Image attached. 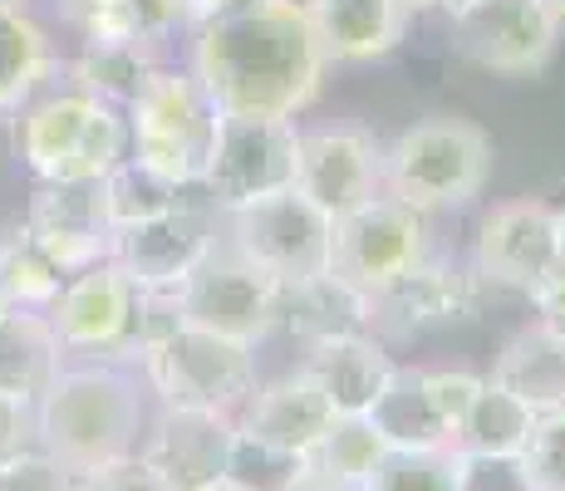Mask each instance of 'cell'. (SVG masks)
I'll return each mask as SVG.
<instances>
[{"label":"cell","instance_id":"6da1fadb","mask_svg":"<svg viewBox=\"0 0 565 491\" xmlns=\"http://www.w3.org/2000/svg\"><path fill=\"white\" fill-rule=\"evenodd\" d=\"M188 70L226 118H300L330 60L300 0H242L192 25Z\"/></svg>","mask_w":565,"mask_h":491},{"label":"cell","instance_id":"7a4b0ae2","mask_svg":"<svg viewBox=\"0 0 565 491\" xmlns=\"http://www.w3.org/2000/svg\"><path fill=\"white\" fill-rule=\"evenodd\" d=\"M143 423L148 403L134 369L108 359H64L35 403V447L70 477H84L114 457L138 452Z\"/></svg>","mask_w":565,"mask_h":491},{"label":"cell","instance_id":"3957f363","mask_svg":"<svg viewBox=\"0 0 565 491\" xmlns=\"http://www.w3.org/2000/svg\"><path fill=\"white\" fill-rule=\"evenodd\" d=\"M15 162L35 182H104L128 158L124 108L84 94L64 74L10 114Z\"/></svg>","mask_w":565,"mask_h":491},{"label":"cell","instance_id":"277c9868","mask_svg":"<svg viewBox=\"0 0 565 491\" xmlns=\"http://www.w3.org/2000/svg\"><path fill=\"white\" fill-rule=\"evenodd\" d=\"M492 182V138L467 114H428L384 143V192L423 216L462 212Z\"/></svg>","mask_w":565,"mask_h":491},{"label":"cell","instance_id":"5b68a950","mask_svg":"<svg viewBox=\"0 0 565 491\" xmlns=\"http://www.w3.org/2000/svg\"><path fill=\"white\" fill-rule=\"evenodd\" d=\"M128 158L153 168L158 178L178 188H202L212 168L216 134H222V108L206 94V84L188 64L162 60L143 79V89L128 98Z\"/></svg>","mask_w":565,"mask_h":491},{"label":"cell","instance_id":"8992f818","mask_svg":"<svg viewBox=\"0 0 565 491\" xmlns=\"http://www.w3.org/2000/svg\"><path fill=\"white\" fill-rule=\"evenodd\" d=\"M134 369L138 384L153 393L162 408H212V413H232V418L260 384L256 349L216 340V334L192 330V324H178Z\"/></svg>","mask_w":565,"mask_h":491},{"label":"cell","instance_id":"52a82bcc","mask_svg":"<svg viewBox=\"0 0 565 491\" xmlns=\"http://www.w3.org/2000/svg\"><path fill=\"white\" fill-rule=\"evenodd\" d=\"M330 236L334 222L296 188L222 212V242L276 286H300V280L324 276L330 270Z\"/></svg>","mask_w":565,"mask_h":491},{"label":"cell","instance_id":"ba28073f","mask_svg":"<svg viewBox=\"0 0 565 491\" xmlns=\"http://www.w3.org/2000/svg\"><path fill=\"white\" fill-rule=\"evenodd\" d=\"M433 216L413 212L398 196L379 192L374 202L354 206L334 222L330 236V276H340L344 286L374 300L379 290H388L398 276H408L413 266L433 256Z\"/></svg>","mask_w":565,"mask_h":491},{"label":"cell","instance_id":"9c48e42d","mask_svg":"<svg viewBox=\"0 0 565 491\" xmlns=\"http://www.w3.org/2000/svg\"><path fill=\"white\" fill-rule=\"evenodd\" d=\"M178 310L182 324H192V330L260 349L280 324V286L260 276L226 242H216L212 256L178 286Z\"/></svg>","mask_w":565,"mask_h":491},{"label":"cell","instance_id":"30bf717a","mask_svg":"<svg viewBox=\"0 0 565 491\" xmlns=\"http://www.w3.org/2000/svg\"><path fill=\"white\" fill-rule=\"evenodd\" d=\"M452 50L502 79H536L561 50V25L541 0H472L448 15Z\"/></svg>","mask_w":565,"mask_h":491},{"label":"cell","instance_id":"8fae6325","mask_svg":"<svg viewBox=\"0 0 565 491\" xmlns=\"http://www.w3.org/2000/svg\"><path fill=\"white\" fill-rule=\"evenodd\" d=\"M222 242V212L198 192H188L172 212L153 216V222H138L114 232L108 260L134 280L138 290H178L192 270Z\"/></svg>","mask_w":565,"mask_h":491},{"label":"cell","instance_id":"7c38bea8","mask_svg":"<svg viewBox=\"0 0 565 491\" xmlns=\"http://www.w3.org/2000/svg\"><path fill=\"white\" fill-rule=\"evenodd\" d=\"M561 260V206L546 196H512L482 216L467 266L482 286L531 295Z\"/></svg>","mask_w":565,"mask_h":491},{"label":"cell","instance_id":"4fadbf2b","mask_svg":"<svg viewBox=\"0 0 565 491\" xmlns=\"http://www.w3.org/2000/svg\"><path fill=\"white\" fill-rule=\"evenodd\" d=\"M45 314L54 324V340H60L64 359H108V364L128 369L138 286L114 260H99V266L79 270V276H64V286L50 300Z\"/></svg>","mask_w":565,"mask_h":491},{"label":"cell","instance_id":"5bb4252c","mask_svg":"<svg viewBox=\"0 0 565 491\" xmlns=\"http://www.w3.org/2000/svg\"><path fill=\"white\" fill-rule=\"evenodd\" d=\"M296 118H222L202 196L216 212H236L256 196L296 188Z\"/></svg>","mask_w":565,"mask_h":491},{"label":"cell","instance_id":"9a60e30c","mask_svg":"<svg viewBox=\"0 0 565 491\" xmlns=\"http://www.w3.org/2000/svg\"><path fill=\"white\" fill-rule=\"evenodd\" d=\"M482 280L472 276L467 260L438 256L433 250L423 266H413L408 276H398L388 290H379L369 300V334L379 340H418L428 330H443L452 320H472L482 305Z\"/></svg>","mask_w":565,"mask_h":491},{"label":"cell","instance_id":"2e32d148","mask_svg":"<svg viewBox=\"0 0 565 491\" xmlns=\"http://www.w3.org/2000/svg\"><path fill=\"white\" fill-rule=\"evenodd\" d=\"M296 192L340 222L384 192V143L364 128H300Z\"/></svg>","mask_w":565,"mask_h":491},{"label":"cell","instance_id":"e0dca14e","mask_svg":"<svg viewBox=\"0 0 565 491\" xmlns=\"http://www.w3.org/2000/svg\"><path fill=\"white\" fill-rule=\"evenodd\" d=\"M20 226L64 276L99 266V260H108V246H114L99 182H35Z\"/></svg>","mask_w":565,"mask_h":491},{"label":"cell","instance_id":"ac0fdd59","mask_svg":"<svg viewBox=\"0 0 565 491\" xmlns=\"http://www.w3.org/2000/svg\"><path fill=\"white\" fill-rule=\"evenodd\" d=\"M236 438V418L232 413H212V408H162L143 423L138 438V457L168 482V491H198L222 482L226 472V452Z\"/></svg>","mask_w":565,"mask_h":491},{"label":"cell","instance_id":"d6986e66","mask_svg":"<svg viewBox=\"0 0 565 491\" xmlns=\"http://www.w3.org/2000/svg\"><path fill=\"white\" fill-rule=\"evenodd\" d=\"M334 418H340L334 403L324 398V388L300 364L290 374L270 378V384H256L252 398L236 408V428L242 433L286 447V452H300V457L315 452V442L330 433Z\"/></svg>","mask_w":565,"mask_h":491},{"label":"cell","instance_id":"ffe728a7","mask_svg":"<svg viewBox=\"0 0 565 491\" xmlns=\"http://www.w3.org/2000/svg\"><path fill=\"white\" fill-rule=\"evenodd\" d=\"M300 369L324 388V398L334 403V413H369L379 403V393L388 388L398 359L388 354V344L369 330L350 334H324V340L306 344Z\"/></svg>","mask_w":565,"mask_h":491},{"label":"cell","instance_id":"44dd1931","mask_svg":"<svg viewBox=\"0 0 565 491\" xmlns=\"http://www.w3.org/2000/svg\"><path fill=\"white\" fill-rule=\"evenodd\" d=\"M330 64H369L404 45L413 10L404 0H300Z\"/></svg>","mask_w":565,"mask_h":491},{"label":"cell","instance_id":"7402d4cb","mask_svg":"<svg viewBox=\"0 0 565 491\" xmlns=\"http://www.w3.org/2000/svg\"><path fill=\"white\" fill-rule=\"evenodd\" d=\"M60 74V50L25 0H0V118L30 104Z\"/></svg>","mask_w":565,"mask_h":491},{"label":"cell","instance_id":"603a6c76","mask_svg":"<svg viewBox=\"0 0 565 491\" xmlns=\"http://www.w3.org/2000/svg\"><path fill=\"white\" fill-rule=\"evenodd\" d=\"M79 40L168 50L172 35L192 30V0H70Z\"/></svg>","mask_w":565,"mask_h":491},{"label":"cell","instance_id":"cb8c5ba5","mask_svg":"<svg viewBox=\"0 0 565 491\" xmlns=\"http://www.w3.org/2000/svg\"><path fill=\"white\" fill-rule=\"evenodd\" d=\"M64 369V349L54 340V324L45 310H15L0 314V393L40 403V393L54 384Z\"/></svg>","mask_w":565,"mask_h":491},{"label":"cell","instance_id":"d4e9b609","mask_svg":"<svg viewBox=\"0 0 565 491\" xmlns=\"http://www.w3.org/2000/svg\"><path fill=\"white\" fill-rule=\"evenodd\" d=\"M487 378L516 393L531 413H556L565 408V340H556L546 324H526L502 344Z\"/></svg>","mask_w":565,"mask_h":491},{"label":"cell","instance_id":"484cf974","mask_svg":"<svg viewBox=\"0 0 565 491\" xmlns=\"http://www.w3.org/2000/svg\"><path fill=\"white\" fill-rule=\"evenodd\" d=\"M276 330L296 334L300 344H315L324 334L369 330V295L344 286L340 276H315L300 286H280V324Z\"/></svg>","mask_w":565,"mask_h":491},{"label":"cell","instance_id":"4316f807","mask_svg":"<svg viewBox=\"0 0 565 491\" xmlns=\"http://www.w3.org/2000/svg\"><path fill=\"white\" fill-rule=\"evenodd\" d=\"M531 428H536V413L507 393L497 378L482 374V388H477V403L467 408L462 428L452 433V452L462 457H492V462H516L521 447H526Z\"/></svg>","mask_w":565,"mask_h":491},{"label":"cell","instance_id":"83f0119b","mask_svg":"<svg viewBox=\"0 0 565 491\" xmlns=\"http://www.w3.org/2000/svg\"><path fill=\"white\" fill-rule=\"evenodd\" d=\"M162 64V50L143 45H108V40H84L79 54L70 64H60V74L70 84H79L84 94L104 98L114 108H128V98L143 89V79Z\"/></svg>","mask_w":565,"mask_h":491},{"label":"cell","instance_id":"f1b7e54d","mask_svg":"<svg viewBox=\"0 0 565 491\" xmlns=\"http://www.w3.org/2000/svg\"><path fill=\"white\" fill-rule=\"evenodd\" d=\"M369 418L379 423L388 447H448V433H443V423L433 418L428 398H423L418 369H408V364L394 369V378H388V388L369 408Z\"/></svg>","mask_w":565,"mask_h":491},{"label":"cell","instance_id":"f546056e","mask_svg":"<svg viewBox=\"0 0 565 491\" xmlns=\"http://www.w3.org/2000/svg\"><path fill=\"white\" fill-rule=\"evenodd\" d=\"M384 452H388V442H384V433H379V423L369 418V413H340V418L330 423V433L315 442L310 467L324 472V477H334V482L364 487L369 472L384 462Z\"/></svg>","mask_w":565,"mask_h":491},{"label":"cell","instance_id":"4dcf8cb0","mask_svg":"<svg viewBox=\"0 0 565 491\" xmlns=\"http://www.w3.org/2000/svg\"><path fill=\"white\" fill-rule=\"evenodd\" d=\"M104 192V212H108V226L114 232H124V226H138V222H153V216L172 212V206L182 202L188 192L198 188H178V182L158 178L153 168H143V162L124 158L114 172L99 182Z\"/></svg>","mask_w":565,"mask_h":491},{"label":"cell","instance_id":"1f68e13d","mask_svg":"<svg viewBox=\"0 0 565 491\" xmlns=\"http://www.w3.org/2000/svg\"><path fill=\"white\" fill-rule=\"evenodd\" d=\"M0 286L15 310H50V300L64 286V270L30 242L20 222L0 236Z\"/></svg>","mask_w":565,"mask_h":491},{"label":"cell","instance_id":"d6a6232c","mask_svg":"<svg viewBox=\"0 0 565 491\" xmlns=\"http://www.w3.org/2000/svg\"><path fill=\"white\" fill-rule=\"evenodd\" d=\"M360 491H462V452L452 447H388Z\"/></svg>","mask_w":565,"mask_h":491},{"label":"cell","instance_id":"836d02e7","mask_svg":"<svg viewBox=\"0 0 565 491\" xmlns=\"http://www.w3.org/2000/svg\"><path fill=\"white\" fill-rule=\"evenodd\" d=\"M306 467H310V457L286 452V447L260 442L252 433L236 428L222 482H232L236 491H290L300 477H306Z\"/></svg>","mask_w":565,"mask_h":491},{"label":"cell","instance_id":"e575fe53","mask_svg":"<svg viewBox=\"0 0 565 491\" xmlns=\"http://www.w3.org/2000/svg\"><path fill=\"white\" fill-rule=\"evenodd\" d=\"M516 472L526 491H565V408L536 413V428L521 447Z\"/></svg>","mask_w":565,"mask_h":491},{"label":"cell","instance_id":"d590c367","mask_svg":"<svg viewBox=\"0 0 565 491\" xmlns=\"http://www.w3.org/2000/svg\"><path fill=\"white\" fill-rule=\"evenodd\" d=\"M418 378H423V398H428L433 418L443 423V433H448V447H452V433L462 428L467 408L477 403L482 374H467V369H418Z\"/></svg>","mask_w":565,"mask_h":491},{"label":"cell","instance_id":"8d00e7d4","mask_svg":"<svg viewBox=\"0 0 565 491\" xmlns=\"http://www.w3.org/2000/svg\"><path fill=\"white\" fill-rule=\"evenodd\" d=\"M0 491H74V477L40 447H25L0 462Z\"/></svg>","mask_w":565,"mask_h":491},{"label":"cell","instance_id":"74e56055","mask_svg":"<svg viewBox=\"0 0 565 491\" xmlns=\"http://www.w3.org/2000/svg\"><path fill=\"white\" fill-rule=\"evenodd\" d=\"M74 491H168V482H162L138 452H128V457H114V462L94 467V472L74 477Z\"/></svg>","mask_w":565,"mask_h":491},{"label":"cell","instance_id":"f35d334b","mask_svg":"<svg viewBox=\"0 0 565 491\" xmlns=\"http://www.w3.org/2000/svg\"><path fill=\"white\" fill-rule=\"evenodd\" d=\"M35 447V403L0 393V462Z\"/></svg>","mask_w":565,"mask_h":491},{"label":"cell","instance_id":"ab89813d","mask_svg":"<svg viewBox=\"0 0 565 491\" xmlns=\"http://www.w3.org/2000/svg\"><path fill=\"white\" fill-rule=\"evenodd\" d=\"M462 491H526L516 462H492V457H462Z\"/></svg>","mask_w":565,"mask_h":491},{"label":"cell","instance_id":"60d3db41","mask_svg":"<svg viewBox=\"0 0 565 491\" xmlns=\"http://www.w3.org/2000/svg\"><path fill=\"white\" fill-rule=\"evenodd\" d=\"M526 300H531V310H536V324H546L556 340H565V260L526 295Z\"/></svg>","mask_w":565,"mask_h":491},{"label":"cell","instance_id":"b9f144b4","mask_svg":"<svg viewBox=\"0 0 565 491\" xmlns=\"http://www.w3.org/2000/svg\"><path fill=\"white\" fill-rule=\"evenodd\" d=\"M290 491H360V487H350V482H334V477H324V472H315V467H306V477H300Z\"/></svg>","mask_w":565,"mask_h":491},{"label":"cell","instance_id":"7bdbcfd3","mask_svg":"<svg viewBox=\"0 0 565 491\" xmlns=\"http://www.w3.org/2000/svg\"><path fill=\"white\" fill-rule=\"evenodd\" d=\"M232 6H242V0H192V25H198V20L222 15V10H232Z\"/></svg>","mask_w":565,"mask_h":491},{"label":"cell","instance_id":"ee69618b","mask_svg":"<svg viewBox=\"0 0 565 491\" xmlns=\"http://www.w3.org/2000/svg\"><path fill=\"white\" fill-rule=\"evenodd\" d=\"M541 6H546V15L556 20V25H561V35H565V0H541Z\"/></svg>","mask_w":565,"mask_h":491},{"label":"cell","instance_id":"f6af8a7d","mask_svg":"<svg viewBox=\"0 0 565 491\" xmlns=\"http://www.w3.org/2000/svg\"><path fill=\"white\" fill-rule=\"evenodd\" d=\"M462 6H472V0H438V10H443V15H458Z\"/></svg>","mask_w":565,"mask_h":491},{"label":"cell","instance_id":"bcb514c9","mask_svg":"<svg viewBox=\"0 0 565 491\" xmlns=\"http://www.w3.org/2000/svg\"><path fill=\"white\" fill-rule=\"evenodd\" d=\"M198 491H236L232 482H212V487H198Z\"/></svg>","mask_w":565,"mask_h":491},{"label":"cell","instance_id":"7dc6e473","mask_svg":"<svg viewBox=\"0 0 565 491\" xmlns=\"http://www.w3.org/2000/svg\"><path fill=\"white\" fill-rule=\"evenodd\" d=\"M561 256H565V202H561Z\"/></svg>","mask_w":565,"mask_h":491},{"label":"cell","instance_id":"c3c4849f","mask_svg":"<svg viewBox=\"0 0 565 491\" xmlns=\"http://www.w3.org/2000/svg\"><path fill=\"white\" fill-rule=\"evenodd\" d=\"M10 310V300H6V286H0V314H6Z\"/></svg>","mask_w":565,"mask_h":491}]
</instances>
